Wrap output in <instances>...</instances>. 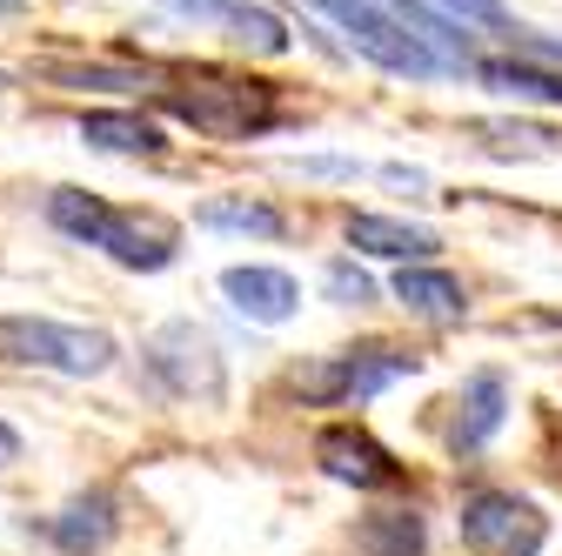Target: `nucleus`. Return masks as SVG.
I'll list each match as a JSON object with an SVG mask.
<instances>
[{"label":"nucleus","mask_w":562,"mask_h":556,"mask_svg":"<svg viewBox=\"0 0 562 556\" xmlns=\"http://www.w3.org/2000/svg\"><path fill=\"white\" fill-rule=\"evenodd\" d=\"M47 215H54V229H67L75 242H88V248H108L121 268H168L175 262V222H161V215H134V208H108L101 194H88V188H54L47 194Z\"/></svg>","instance_id":"nucleus-1"},{"label":"nucleus","mask_w":562,"mask_h":556,"mask_svg":"<svg viewBox=\"0 0 562 556\" xmlns=\"http://www.w3.org/2000/svg\"><path fill=\"white\" fill-rule=\"evenodd\" d=\"M161 114L188 121L194 134H215V142H248V134H268L281 121V101L268 81H235V75H194L161 88Z\"/></svg>","instance_id":"nucleus-2"},{"label":"nucleus","mask_w":562,"mask_h":556,"mask_svg":"<svg viewBox=\"0 0 562 556\" xmlns=\"http://www.w3.org/2000/svg\"><path fill=\"white\" fill-rule=\"evenodd\" d=\"M308 8H322L348 41H356V54H369L375 67H389V75L429 81V75H442V67H449L422 34H408V21L395 8H382V0H308Z\"/></svg>","instance_id":"nucleus-3"},{"label":"nucleus","mask_w":562,"mask_h":556,"mask_svg":"<svg viewBox=\"0 0 562 556\" xmlns=\"http://www.w3.org/2000/svg\"><path fill=\"white\" fill-rule=\"evenodd\" d=\"M0 363L60 369V376H101L114 363V335L67 329V322H47V315H0Z\"/></svg>","instance_id":"nucleus-4"},{"label":"nucleus","mask_w":562,"mask_h":556,"mask_svg":"<svg viewBox=\"0 0 562 556\" xmlns=\"http://www.w3.org/2000/svg\"><path fill=\"white\" fill-rule=\"evenodd\" d=\"M422 356L395 349V342H362V349H341V356H322V363H302L295 369V396L302 402H348V396H375L389 389L395 376H415Z\"/></svg>","instance_id":"nucleus-5"},{"label":"nucleus","mask_w":562,"mask_h":556,"mask_svg":"<svg viewBox=\"0 0 562 556\" xmlns=\"http://www.w3.org/2000/svg\"><path fill=\"white\" fill-rule=\"evenodd\" d=\"M140 356H148V369H155V382H161L168 396H201V402L222 396V349H215V342H207V329H194V322L155 329Z\"/></svg>","instance_id":"nucleus-6"},{"label":"nucleus","mask_w":562,"mask_h":556,"mask_svg":"<svg viewBox=\"0 0 562 556\" xmlns=\"http://www.w3.org/2000/svg\"><path fill=\"white\" fill-rule=\"evenodd\" d=\"M462 543L475 549V556H529L536 543H542V516L529 510V503H516V497H475L469 510H462Z\"/></svg>","instance_id":"nucleus-7"},{"label":"nucleus","mask_w":562,"mask_h":556,"mask_svg":"<svg viewBox=\"0 0 562 556\" xmlns=\"http://www.w3.org/2000/svg\"><path fill=\"white\" fill-rule=\"evenodd\" d=\"M315 456L328 463V476H341V482H356V490H395L402 482V463L369 436V430H356V423H335V430H322V443H315Z\"/></svg>","instance_id":"nucleus-8"},{"label":"nucleus","mask_w":562,"mask_h":556,"mask_svg":"<svg viewBox=\"0 0 562 556\" xmlns=\"http://www.w3.org/2000/svg\"><path fill=\"white\" fill-rule=\"evenodd\" d=\"M222 289H228V302H235L241 315H255V322H289V315H295V302H302L295 275L261 268V262H248V268H228V275H222Z\"/></svg>","instance_id":"nucleus-9"},{"label":"nucleus","mask_w":562,"mask_h":556,"mask_svg":"<svg viewBox=\"0 0 562 556\" xmlns=\"http://www.w3.org/2000/svg\"><path fill=\"white\" fill-rule=\"evenodd\" d=\"M81 142H88V148H108V155H161L168 134H161L148 114L108 108V114H81Z\"/></svg>","instance_id":"nucleus-10"},{"label":"nucleus","mask_w":562,"mask_h":556,"mask_svg":"<svg viewBox=\"0 0 562 556\" xmlns=\"http://www.w3.org/2000/svg\"><path fill=\"white\" fill-rule=\"evenodd\" d=\"M348 242L369 248V255H389V262H422L436 248L429 229H408V222H389V215H348Z\"/></svg>","instance_id":"nucleus-11"},{"label":"nucleus","mask_w":562,"mask_h":556,"mask_svg":"<svg viewBox=\"0 0 562 556\" xmlns=\"http://www.w3.org/2000/svg\"><path fill=\"white\" fill-rule=\"evenodd\" d=\"M482 88L516 94V101H555L562 108V67H536V60H475Z\"/></svg>","instance_id":"nucleus-12"},{"label":"nucleus","mask_w":562,"mask_h":556,"mask_svg":"<svg viewBox=\"0 0 562 556\" xmlns=\"http://www.w3.org/2000/svg\"><path fill=\"white\" fill-rule=\"evenodd\" d=\"M395 296H402L415 315H436V322H456V315L469 309L462 282H456V275H442V268H402V275H395Z\"/></svg>","instance_id":"nucleus-13"},{"label":"nucleus","mask_w":562,"mask_h":556,"mask_svg":"<svg viewBox=\"0 0 562 556\" xmlns=\"http://www.w3.org/2000/svg\"><path fill=\"white\" fill-rule=\"evenodd\" d=\"M175 8H188V14H201V21L241 27V41H255L261 54H281V47H289V27H281L274 14H261V8H248V0H175Z\"/></svg>","instance_id":"nucleus-14"},{"label":"nucleus","mask_w":562,"mask_h":556,"mask_svg":"<svg viewBox=\"0 0 562 556\" xmlns=\"http://www.w3.org/2000/svg\"><path fill=\"white\" fill-rule=\"evenodd\" d=\"M114 536V503L108 497H81V503H67V516H54V543L67 556H88Z\"/></svg>","instance_id":"nucleus-15"},{"label":"nucleus","mask_w":562,"mask_h":556,"mask_svg":"<svg viewBox=\"0 0 562 556\" xmlns=\"http://www.w3.org/2000/svg\"><path fill=\"white\" fill-rule=\"evenodd\" d=\"M362 556H422V516L415 510H375L356 530Z\"/></svg>","instance_id":"nucleus-16"},{"label":"nucleus","mask_w":562,"mask_h":556,"mask_svg":"<svg viewBox=\"0 0 562 556\" xmlns=\"http://www.w3.org/2000/svg\"><path fill=\"white\" fill-rule=\"evenodd\" d=\"M496 423H503V376H475L469 382V423H456V449H475Z\"/></svg>","instance_id":"nucleus-17"},{"label":"nucleus","mask_w":562,"mask_h":556,"mask_svg":"<svg viewBox=\"0 0 562 556\" xmlns=\"http://www.w3.org/2000/svg\"><path fill=\"white\" fill-rule=\"evenodd\" d=\"M201 229H235V235H281V215L261 201H207Z\"/></svg>","instance_id":"nucleus-18"},{"label":"nucleus","mask_w":562,"mask_h":556,"mask_svg":"<svg viewBox=\"0 0 562 556\" xmlns=\"http://www.w3.org/2000/svg\"><path fill=\"white\" fill-rule=\"evenodd\" d=\"M47 81H67V88H127V75H114V67H47Z\"/></svg>","instance_id":"nucleus-19"},{"label":"nucleus","mask_w":562,"mask_h":556,"mask_svg":"<svg viewBox=\"0 0 562 556\" xmlns=\"http://www.w3.org/2000/svg\"><path fill=\"white\" fill-rule=\"evenodd\" d=\"M328 296H335V302H369L375 289H369V275H362V268L335 262V268H328Z\"/></svg>","instance_id":"nucleus-20"},{"label":"nucleus","mask_w":562,"mask_h":556,"mask_svg":"<svg viewBox=\"0 0 562 556\" xmlns=\"http://www.w3.org/2000/svg\"><path fill=\"white\" fill-rule=\"evenodd\" d=\"M456 8H469V14H482V21H496V27H509L503 21V8H496V0H456ZM509 41H529L522 27H509Z\"/></svg>","instance_id":"nucleus-21"},{"label":"nucleus","mask_w":562,"mask_h":556,"mask_svg":"<svg viewBox=\"0 0 562 556\" xmlns=\"http://www.w3.org/2000/svg\"><path fill=\"white\" fill-rule=\"evenodd\" d=\"M14 456H21V436H14V430H8V423H0V469H8V463H14Z\"/></svg>","instance_id":"nucleus-22"},{"label":"nucleus","mask_w":562,"mask_h":556,"mask_svg":"<svg viewBox=\"0 0 562 556\" xmlns=\"http://www.w3.org/2000/svg\"><path fill=\"white\" fill-rule=\"evenodd\" d=\"M0 14H21V0H0Z\"/></svg>","instance_id":"nucleus-23"},{"label":"nucleus","mask_w":562,"mask_h":556,"mask_svg":"<svg viewBox=\"0 0 562 556\" xmlns=\"http://www.w3.org/2000/svg\"><path fill=\"white\" fill-rule=\"evenodd\" d=\"M0 88H8V75H0Z\"/></svg>","instance_id":"nucleus-24"}]
</instances>
